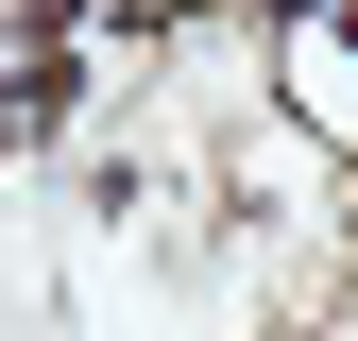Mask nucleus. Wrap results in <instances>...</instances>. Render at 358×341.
<instances>
[{"label": "nucleus", "instance_id": "nucleus-1", "mask_svg": "<svg viewBox=\"0 0 358 341\" xmlns=\"http://www.w3.org/2000/svg\"><path fill=\"white\" fill-rule=\"evenodd\" d=\"M273 17H290V34H307V17H341V0H273Z\"/></svg>", "mask_w": 358, "mask_h": 341}]
</instances>
